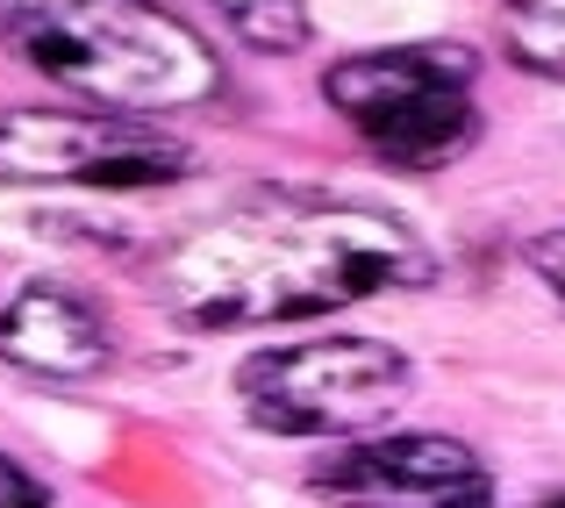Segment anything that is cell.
Instances as JSON below:
<instances>
[{
  "label": "cell",
  "mask_w": 565,
  "mask_h": 508,
  "mask_svg": "<svg viewBox=\"0 0 565 508\" xmlns=\"http://www.w3.org/2000/svg\"><path fill=\"white\" fill-rule=\"evenodd\" d=\"M415 394V358L380 337H308L244 358L236 401L265 437H359Z\"/></svg>",
  "instance_id": "cell-4"
},
{
  "label": "cell",
  "mask_w": 565,
  "mask_h": 508,
  "mask_svg": "<svg viewBox=\"0 0 565 508\" xmlns=\"http://www.w3.org/2000/svg\"><path fill=\"white\" fill-rule=\"evenodd\" d=\"M0 51L100 115L201 108L222 57L166 0H0Z\"/></svg>",
  "instance_id": "cell-2"
},
{
  "label": "cell",
  "mask_w": 565,
  "mask_h": 508,
  "mask_svg": "<svg viewBox=\"0 0 565 508\" xmlns=\"http://www.w3.org/2000/svg\"><path fill=\"white\" fill-rule=\"evenodd\" d=\"M193 172V151L143 115L100 108H0V179L8 187H94L143 193Z\"/></svg>",
  "instance_id": "cell-5"
},
{
  "label": "cell",
  "mask_w": 565,
  "mask_h": 508,
  "mask_svg": "<svg viewBox=\"0 0 565 508\" xmlns=\"http://www.w3.org/2000/svg\"><path fill=\"white\" fill-rule=\"evenodd\" d=\"M0 508H51V487L29 466H14L8 452H0Z\"/></svg>",
  "instance_id": "cell-10"
},
{
  "label": "cell",
  "mask_w": 565,
  "mask_h": 508,
  "mask_svg": "<svg viewBox=\"0 0 565 508\" xmlns=\"http://www.w3.org/2000/svg\"><path fill=\"white\" fill-rule=\"evenodd\" d=\"M437 258L380 201L316 187H250L230 208L186 222L151 265V287L186 330L330 316L394 287H429Z\"/></svg>",
  "instance_id": "cell-1"
},
{
  "label": "cell",
  "mask_w": 565,
  "mask_h": 508,
  "mask_svg": "<svg viewBox=\"0 0 565 508\" xmlns=\"http://www.w3.org/2000/svg\"><path fill=\"white\" fill-rule=\"evenodd\" d=\"M201 8H215L250 51L279 57V51H301L308 43V0H201Z\"/></svg>",
  "instance_id": "cell-9"
},
{
  "label": "cell",
  "mask_w": 565,
  "mask_h": 508,
  "mask_svg": "<svg viewBox=\"0 0 565 508\" xmlns=\"http://www.w3.org/2000/svg\"><path fill=\"white\" fill-rule=\"evenodd\" d=\"M501 43L523 72L565 80V0H501Z\"/></svg>",
  "instance_id": "cell-8"
},
{
  "label": "cell",
  "mask_w": 565,
  "mask_h": 508,
  "mask_svg": "<svg viewBox=\"0 0 565 508\" xmlns=\"http://www.w3.org/2000/svg\"><path fill=\"white\" fill-rule=\"evenodd\" d=\"M0 358L29 380L79 387L115 366V330L86 294L57 287V279H29L8 308H0Z\"/></svg>",
  "instance_id": "cell-7"
},
{
  "label": "cell",
  "mask_w": 565,
  "mask_h": 508,
  "mask_svg": "<svg viewBox=\"0 0 565 508\" xmlns=\"http://www.w3.org/2000/svg\"><path fill=\"white\" fill-rule=\"evenodd\" d=\"M480 51L472 43H386L322 72V100L359 144L401 172H444L480 144Z\"/></svg>",
  "instance_id": "cell-3"
},
{
  "label": "cell",
  "mask_w": 565,
  "mask_h": 508,
  "mask_svg": "<svg viewBox=\"0 0 565 508\" xmlns=\"http://www.w3.org/2000/svg\"><path fill=\"white\" fill-rule=\"evenodd\" d=\"M530 273L544 279V287L565 301V230H544V236H530Z\"/></svg>",
  "instance_id": "cell-11"
},
{
  "label": "cell",
  "mask_w": 565,
  "mask_h": 508,
  "mask_svg": "<svg viewBox=\"0 0 565 508\" xmlns=\"http://www.w3.org/2000/svg\"><path fill=\"white\" fill-rule=\"evenodd\" d=\"M530 508H565V495H544V501H530Z\"/></svg>",
  "instance_id": "cell-12"
},
{
  "label": "cell",
  "mask_w": 565,
  "mask_h": 508,
  "mask_svg": "<svg viewBox=\"0 0 565 508\" xmlns=\"http://www.w3.org/2000/svg\"><path fill=\"white\" fill-rule=\"evenodd\" d=\"M308 487L337 508H494L487 458L437 430L344 437L308 466Z\"/></svg>",
  "instance_id": "cell-6"
}]
</instances>
